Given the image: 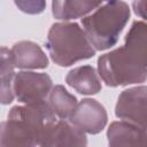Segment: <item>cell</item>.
Listing matches in <instances>:
<instances>
[{
	"label": "cell",
	"mask_w": 147,
	"mask_h": 147,
	"mask_svg": "<svg viewBox=\"0 0 147 147\" xmlns=\"http://www.w3.org/2000/svg\"><path fill=\"white\" fill-rule=\"evenodd\" d=\"M147 25L134 21L124 45L98 59V74L107 86L117 87L145 83L147 77Z\"/></svg>",
	"instance_id": "obj_1"
},
{
	"label": "cell",
	"mask_w": 147,
	"mask_h": 147,
	"mask_svg": "<svg viewBox=\"0 0 147 147\" xmlns=\"http://www.w3.org/2000/svg\"><path fill=\"white\" fill-rule=\"evenodd\" d=\"M131 10L123 0H108L82 18V26L95 51L116 45L130 20Z\"/></svg>",
	"instance_id": "obj_2"
},
{
	"label": "cell",
	"mask_w": 147,
	"mask_h": 147,
	"mask_svg": "<svg viewBox=\"0 0 147 147\" xmlns=\"http://www.w3.org/2000/svg\"><path fill=\"white\" fill-rule=\"evenodd\" d=\"M46 48L52 61L60 67H70L76 62L93 57L96 53L83 28L69 21L57 22L51 26Z\"/></svg>",
	"instance_id": "obj_3"
},
{
	"label": "cell",
	"mask_w": 147,
	"mask_h": 147,
	"mask_svg": "<svg viewBox=\"0 0 147 147\" xmlns=\"http://www.w3.org/2000/svg\"><path fill=\"white\" fill-rule=\"evenodd\" d=\"M8 119L22 123L33 134L37 146L42 145L46 136L57 121L56 115L46 100L14 106L8 113Z\"/></svg>",
	"instance_id": "obj_4"
},
{
	"label": "cell",
	"mask_w": 147,
	"mask_h": 147,
	"mask_svg": "<svg viewBox=\"0 0 147 147\" xmlns=\"http://www.w3.org/2000/svg\"><path fill=\"white\" fill-rule=\"evenodd\" d=\"M14 93L20 103H33L46 100L52 87V78L45 72L23 70L14 74Z\"/></svg>",
	"instance_id": "obj_5"
},
{
	"label": "cell",
	"mask_w": 147,
	"mask_h": 147,
	"mask_svg": "<svg viewBox=\"0 0 147 147\" xmlns=\"http://www.w3.org/2000/svg\"><path fill=\"white\" fill-rule=\"evenodd\" d=\"M147 87L134 86L122 91L115 106V115L119 119L130 122L147 130Z\"/></svg>",
	"instance_id": "obj_6"
},
{
	"label": "cell",
	"mask_w": 147,
	"mask_h": 147,
	"mask_svg": "<svg viewBox=\"0 0 147 147\" xmlns=\"http://www.w3.org/2000/svg\"><path fill=\"white\" fill-rule=\"evenodd\" d=\"M68 119L84 133L98 134L106 127L108 115L106 108L99 101L86 98L77 103Z\"/></svg>",
	"instance_id": "obj_7"
},
{
	"label": "cell",
	"mask_w": 147,
	"mask_h": 147,
	"mask_svg": "<svg viewBox=\"0 0 147 147\" xmlns=\"http://www.w3.org/2000/svg\"><path fill=\"white\" fill-rule=\"evenodd\" d=\"M86 134L74 125L69 119H59L55 122L46 136L42 147H63V146H86Z\"/></svg>",
	"instance_id": "obj_8"
},
{
	"label": "cell",
	"mask_w": 147,
	"mask_h": 147,
	"mask_svg": "<svg viewBox=\"0 0 147 147\" xmlns=\"http://www.w3.org/2000/svg\"><path fill=\"white\" fill-rule=\"evenodd\" d=\"M11 54L15 68L23 70L46 69L48 67V57L41 47L30 40H22L11 47Z\"/></svg>",
	"instance_id": "obj_9"
},
{
	"label": "cell",
	"mask_w": 147,
	"mask_h": 147,
	"mask_svg": "<svg viewBox=\"0 0 147 147\" xmlns=\"http://www.w3.org/2000/svg\"><path fill=\"white\" fill-rule=\"evenodd\" d=\"M147 130L126 121L113 122L107 130V139L109 146H145Z\"/></svg>",
	"instance_id": "obj_10"
},
{
	"label": "cell",
	"mask_w": 147,
	"mask_h": 147,
	"mask_svg": "<svg viewBox=\"0 0 147 147\" xmlns=\"http://www.w3.org/2000/svg\"><path fill=\"white\" fill-rule=\"evenodd\" d=\"M108 0H52V14L60 21L83 18Z\"/></svg>",
	"instance_id": "obj_11"
},
{
	"label": "cell",
	"mask_w": 147,
	"mask_h": 147,
	"mask_svg": "<svg viewBox=\"0 0 147 147\" xmlns=\"http://www.w3.org/2000/svg\"><path fill=\"white\" fill-rule=\"evenodd\" d=\"M65 83L83 95L96 94L102 88L101 78L92 65H79L71 69L65 77Z\"/></svg>",
	"instance_id": "obj_12"
},
{
	"label": "cell",
	"mask_w": 147,
	"mask_h": 147,
	"mask_svg": "<svg viewBox=\"0 0 147 147\" xmlns=\"http://www.w3.org/2000/svg\"><path fill=\"white\" fill-rule=\"evenodd\" d=\"M37 146L33 134L20 122L7 119L0 123V147Z\"/></svg>",
	"instance_id": "obj_13"
},
{
	"label": "cell",
	"mask_w": 147,
	"mask_h": 147,
	"mask_svg": "<svg viewBox=\"0 0 147 147\" xmlns=\"http://www.w3.org/2000/svg\"><path fill=\"white\" fill-rule=\"evenodd\" d=\"M48 103L56 117L60 119H68L74 113L78 102L76 96L68 92L64 86L55 85L52 87L48 94Z\"/></svg>",
	"instance_id": "obj_14"
},
{
	"label": "cell",
	"mask_w": 147,
	"mask_h": 147,
	"mask_svg": "<svg viewBox=\"0 0 147 147\" xmlns=\"http://www.w3.org/2000/svg\"><path fill=\"white\" fill-rule=\"evenodd\" d=\"M14 74L10 72L3 76H0V105H9L15 99L14 93Z\"/></svg>",
	"instance_id": "obj_15"
},
{
	"label": "cell",
	"mask_w": 147,
	"mask_h": 147,
	"mask_svg": "<svg viewBox=\"0 0 147 147\" xmlns=\"http://www.w3.org/2000/svg\"><path fill=\"white\" fill-rule=\"evenodd\" d=\"M16 7L29 15L41 14L46 9V0H14Z\"/></svg>",
	"instance_id": "obj_16"
},
{
	"label": "cell",
	"mask_w": 147,
	"mask_h": 147,
	"mask_svg": "<svg viewBox=\"0 0 147 147\" xmlns=\"http://www.w3.org/2000/svg\"><path fill=\"white\" fill-rule=\"evenodd\" d=\"M15 64L13 60L11 51L7 47L0 46V76L14 72Z\"/></svg>",
	"instance_id": "obj_17"
},
{
	"label": "cell",
	"mask_w": 147,
	"mask_h": 147,
	"mask_svg": "<svg viewBox=\"0 0 147 147\" xmlns=\"http://www.w3.org/2000/svg\"><path fill=\"white\" fill-rule=\"evenodd\" d=\"M132 8H133L134 14L145 21V18H146V0H133Z\"/></svg>",
	"instance_id": "obj_18"
}]
</instances>
